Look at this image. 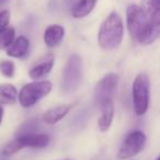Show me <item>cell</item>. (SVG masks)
Returning a JSON list of instances; mask_svg holds the SVG:
<instances>
[{
	"instance_id": "obj_1",
	"label": "cell",
	"mask_w": 160,
	"mask_h": 160,
	"mask_svg": "<svg viewBox=\"0 0 160 160\" xmlns=\"http://www.w3.org/2000/svg\"><path fill=\"white\" fill-rule=\"evenodd\" d=\"M124 36L122 18L116 12H111L101 24L98 33L99 46L104 51H113L121 45Z\"/></svg>"
},
{
	"instance_id": "obj_2",
	"label": "cell",
	"mask_w": 160,
	"mask_h": 160,
	"mask_svg": "<svg viewBox=\"0 0 160 160\" xmlns=\"http://www.w3.org/2000/svg\"><path fill=\"white\" fill-rule=\"evenodd\" d=\"M51 138L47 134L43 133H29L23 134V135H17V137L13 140L9 142L3 149L1 150V153L3 156H11L13 153L18 152L19 150L27 147L31 148H44L48 146Z\"/></svg>"
},
{
	"instance_id": "obj_3",
	"label": "cell",
	"mask_w": 160,
	"mask_h": 160,
	"mask_svg": "<svg viewBox=\"0 0 160 160\" xmlns=\"http://www.w3.org/2000/svg\"><path fill=\"white\" fill-rule=\"evenodd\" d=\"M82 81V59L78 54L69 56L62 77V90L65 93L73 92Z\"/></svg>"
},
{
	"instance_id": "obj_4",
	"label": "cell",
	"mask_w": 160,
	"mask_h": 160,
	"mask_svg": "<svg viewBox=\"0 0 160 160\" xmlns=\"http://www.w3.org/2000/svg\"><path fill=\"white\" fill-rule=\"evenodd\" d=\"M149 78L146 73H138L132 85V99L134 111L138 116H142L149 107Z\"/></svg>"
},
{
	"instance_id": "obj_5",
	"label": "cell",
	"mask_w": 160,
	"mask_h": 160,
	"mask_svg": "<svg viewBox=\"0 0 160 160\" xmlns=\"http://www.w3.org/2000/svg\"><path fill=\"white\" fill-rule=\"evenodd\" d=\"M51 91L52 83L49 81L36 80L21 88L20 92H18V100L23 108H30L48 96Z\"/></svg>"
},
{
	"instance_id": "obj_6",
	"label": "cell",
	"mask_w": 160,
	"mask_h": 160,
	"mask_svg": "<svg viewBox=\"0 0 160 160\" xmlns=\"http://www.w3.org/2000/svg\"><path fill=\"white\" fill-rule=\"evenodd\" d=\"M146 144V135L142 131H133L126 135L120 149H118V158L122 160L129 159L144 149Z\"/></svg>"
},
{
	"instance_id": "obj_7",
	"label": "cell",
	"mask_w": 160,
	"mask_h": 160,
	"mask_svg": "<svg viewBox=\"0 0 160 160\" xmlns=\"http://www.w3.org/2000/svg\"><path fill=\"white\" fill-rule=\"evenodd\" d=\"M118 76L113 72L107 73L97 83L96 89H94V100L98 107L108 101H113L114 94L118 89Z\"/></svg>"
},
{
	"instance_id": "obj_8",
	"label": "cell",
	"mask_w": 160,
	"mask_h": 160,
	"mask_svg": "<svg viewBox=\"0 0 160 160\" xmlns=\"http://www.w3.org/2000/svg\"><path fill=\"white\" fill-rule=\"evenodd\" d=\"M126 24L127 30L131 34L132 38L137 42L138 36L146 25L144 14L138 5H129L126 10Z\"/></svg>"
},
{
	"instance_id": "obj_9",
	"label": "cell",
	"mask_w": 160,
	"mask_h": 160,
	"mask_svg": "<svg viewBox=\"0 0 160 160\" xmlns=\"http://www.w3.org/2000/svg\"><path fill=\"white\" fill-rule=\"evenodd\" d=\"M54 62H55V56L53 54L45 55L32 66V68L29 70V77L33 80H40L44 78L53 69Z\"/></svg>"
},
{
	"instance_id": "obj_10",
	"label": "cell",
	"mask_w": 160,
	"mask_h": 160,
	"mask_svg": "<svg viewBox=\"0 0 160 160\" xmlns=\"http://www.w3.org/2000/svg\"><path fill=\"white\" fill-rule=\"evenodd\" d=\"M30 49V41L28 38L21 35L14 38L13 42L6 48V53L8 56L13 58H23L28 55Z\"/></svg>"
},
{
	"instance_id": "obj_11",
	"label": "cell",
	"mask_w": 160,
	"mask_h": 160,
	"mask_svg": "<svg viewBox=\"0 0 160 160\" xmlns=\"http://www.w3.org/2000/svg\"><path fill=\"white\" fill-rule=\"evenodd\" d=\"M75 105L76 103H67V104H60L58 107L53 108V109L45 112L43 115V121L48 125L56 124L60 120H62Z\"/></svg>"
},
{
	"instance_id": "obj_12",
	"label": "cell",
	"mask_w": 160,
	"mask_h": 160,
	"mask_svg": "<svg viewBox=\"0 0 160 160\" xmlns=\"http://www.w3.org/2000/svg\"><path fill=\"white\" fill-rule=\"evenodd\" d=\"M65 36V29L62 25L52 24L46 28L44 32V43L47 47H57L60 45Z\"/></svg>"
},
{
	"instance_id": "obj_13",
	"label": "cell",
	"mask_w": 160,
	"mask_h": 160,
	"mask_svg": "<svg viewBox=\"0 0 160 160\" xmlns=\"http://www.w3.org/2000/svg\"><path fill=\"white\" fill-rule=\"evenodd\" d=\"M101 116L98 121V126L101 132H108L110 129L114 118V104L113 101H108L100 105Z\"/></svg>"
},
{
	"instance_id": "obj_14",
	"label": "cell",
	"mask_w": 160,
	"mask_h": 160,
	"mask_svg": "<svg viewBox=\"0 0 160 160\" xmlns=\"http://www.w3.org/2000/svg\"><path fill=\"white\" fill-rule=\"evenodd\" d=\"M97 1L98 0H77V2L72 5L71 8V16L75 19L85 18L92 12Z\"/></svg>"
},
{
	"instance_id": "obj_15",
	"label": "cell",
	"mask_w": 160,
	"mask_h": 160,
	"mask_svg": "<svg viewBox=\"0 0 160 160\" xmlns=\"http://www.w3.org/2000/svg\"><path fill=\"white\" fill-rule=\"evenodd\" d=\"M18 99V90L13 85L2 83L0 85V103L13 104Z\"/></svg>"
},
{
	"instance_id": "obj_16",
	"label": "cell",
	"mask_w": 160,
	"mask_h": 160,
	"mask_svg": "<svg viewBox=\"0 0 160 160\" xmlns=\"http://www.w3.org/2000/svg\"><path fill=\"white\" fill-rule=\"evenodd\" d=\"M16 38V30L12 27H6L0 30V49H6Z\"/></svg>"
},
{
	"instance_id": "obj_17",
	"label": "cell",
	"mask_w": 160,
	"mask_h": 160,
	"mask_svg": "<svg viewBox=\"0 0 160 160\" xmlns=\"http://www.w3.org/2000/svg\"><path fill=\"white\" fill-rule=\"evenodd\" d=\"M0 72L7 78L14 77V72H16L14 62L11 60H1L0 62Z\"/></svg>"
},
{
	"instance_id": "obj_18",
	"label": "cell",
	"mask_w": 160,
	"mask_h": 160,
	"mask_svg": "<svg viewBox=\"0 0 160 160\" xmlns=\"http://www.w3.org/2000/svg\"><path fill=\"white\" fill-rule=\"evenodd\" d=\"M38 129V123L34 120L28 121L24 124L20 126L17 135H23V134H29V133H35Z\"/></svg>"
},
{
	"instance_id": "obj_19",
	"label": "cell",
	"mask_w": 160,
	"mask_h": 160,
	"mask_svg": "<svg viewBox=\"0 0 160 160\" xmlns=\"http://www.w3.org/2000/svg\"><path fill=\"white\" fill-rule=\"evenodd\" d=\"M10 22V11L9 10H2L0 11V30L8 27Z\"/></svg>"
},
{
	"instance_id": "obj_20",
	"label": "cell",
	"mask_w": 160,
	"mask_h": 160,
	"mask_svg": "<svg viewBox=\"0 0 160 160\" xmlns=\"http://www.w3.org/2000/svg\"><path fill=\"white\" fill-rule=\"evenodd\" d=\"M3 113H5V111H3V108L0 105V124H1V122H2Z\"/></svg>"
},
{
	"instance_id": "obj_21",
	"label": "cell",
	"mask_w": 160,
	"mask_h": 160,
	"mask_svg": "<svg viewBox=\"0 0 160 160\" xmlns=\"http://www.w3.org/2000/svg\"><path fill=\"white\" fill-rule=\"evenodd\" d=\"M8 1H9V0H0V8L3 7V6H5L6 3L8 2Z\"/></svg>"
},
{
	"instance_id": "obj_22",
	"label": "cell",
	"mask_w": 160,
	"mask_h": 160,
	"mask_svg": "<svg viewBox=\"0 0 160 160\" xmlns=\"http://www.w3.org/2000/svg\"><path fill=\"white\" fill-rule=\"evenodd\" d=\"M67 3H69V5H72L73 2H75V0H66Z\"/></svg>"
},
{
	"instance_id": "obj_23",
	"label": "cell",
	"mask_w": 160,
	"mask_h": 160,
	"mask_svg": "<svg viewBox=\"0 0 160 160\" xmlns=\"http://www.w3.org/2000/svg\"><path fill=\"white\" fill-rule=\"evenodd\" d=\"M62 160H71V159H62Z\"/></svg>"
},
{
	"instance_id": "obj_24",
	"label": "cell",
	"mask_w": 160,
	"mask_h": 160,
	"mask_svg": "<svg viewBox=\"0 0 160 160\" xmlns=\"http://www.w3.org/2000/svg\"><path fill=\"white\" fill-rule=\"evenodd\" d=\"M156 160H160V158H157V159H156Z\"/></svg>"
}]
</instances>
